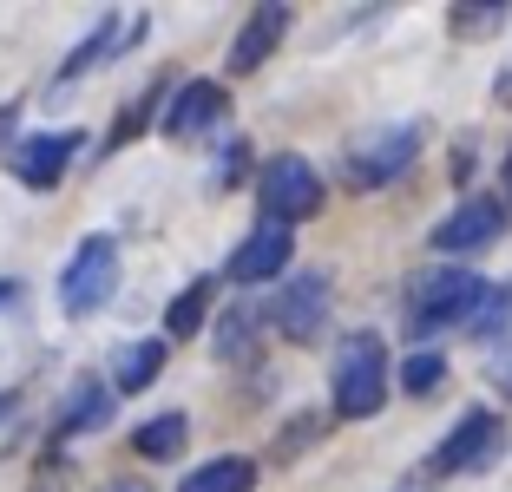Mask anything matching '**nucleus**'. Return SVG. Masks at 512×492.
I'll use <instances>...</instances> for the list:
<instances>
[{
    "mask_svg": "<svg viewBox=\"0 0 512 492\" xmlns=\"http://www.w3.org/2000/svg\"><path fill=\"white\" fill-rule=\"evenodd\" d=\"M256 342H263V315H256V309H224V322H217V361L250 368Z\"/></svg>",
    "mask_w": 512,
    "mask_h": 492,
    "instance_id": "13",
    "label": "nucleus"
},
{
    "mask_svg": "<svg viewBox=\"0 0 512 492\" xmlns=\"http://www.w3.org/2000/svg\"><path fill=\"white\" fill-rule=\"evenodd\" d=\"M453 33H493L499 20H506V7H453Z\"/></svg>",
    "mask_w": 512,
    "mask_h": 492,
    "instance_id": "21",
    "label": "nucleus"
},
{
    "mask_svg": "<svg viewBox=\"0 0 512 492\" xmlns=\"http://www.w3.org/2000/svg\"><path fill=\"white\" fill-rule=\"evenodd\" d=\"M414 158H421V125H368V132L348 138L342 171H348L355 191H381V184H394Z\"/></svg>",
    "mask_w": 512,
    "mask_h": 492,
    "instance_id": "3",
    "label": "nucleus"
},
{
    "mask_svg": "<svg viewBox=\"0 0 512 492\" xmlns=\"http://www.w3.org/2000/svg\"><path fill=\"white\" fill-rule=\"evenodd\" d=\"M499 230H506V204H499V197H467L453 217L434 224V250L440 256H467V250L499 243Z\"/></svg>",
    "mask_w": 512,
    "mask_h": 492,
    "instance_id": "8",
    "label": "nucleus"
},
{
    "mask_svg": "<svg viewBox=\"0 0 512 492\" xmlns=\"http://www.w3.org/2000/svg\"><path fill=\"white\" fill-rule=\"evenodd\" d=\"M440 381H447V361H440V355H407V368H401L407 394H434Z\"/></svg>",
    "mask_w": 512,
    "mask_h": 492,
    "instance_id": "20",
    "label": "nucleus"
},
{
    "mask_svg": "<svg viewBox=\"0 0 512 492\" xmlns=\"http://www.w3.org/2000/svg\"><path fill=\"white\" fill-rule=\"evenodd\" d=\"M486 296H493V289H486L473 269H460V263H434V269H421V276L407 283V322L421 328V335H427V328L473 322Z\"/></svg>",
    "mask_w": 512,
    "mask_h": 492,
    "instance_id": "1",
    "label": "nucleus"
},
{
    "mask_svg": "<svg viewBox=\"0 0 512 492\" xmlns=\"http://www.w3.org/2000/svg\"><path fill=\"white\" fill-rule=\"evenodd\" d=\"M401 492H421V486H401Z\"/></svg>",
    "mask_w": 512,
    "mask_h": 492,
    "instance_id": "27",
    "label": "nucleus"
},
{
    "mask_svg": "<svg viewBox=\"0 0 512 492\" xmlns=\"http://www.w3.org/2000/svg\"><path fill=\"white\" fill-rule=\"evenodd\" d=\"M381 401H388V348H381V335L362 328L335 348V414L368 420L381 414Z\"/></svg>",
    "mask_w": 512,
    "mask_h": 492,
    "instance_id": "2",
    "label": "nucleus"
},
{
    "mask_svg": "<svg viewBox=\"0 0 512 492\" xmlns=\"http://www.w3.org/2000/svg\"><path fill=\"white\" fill-rule=\"evenodd\" d=\"M506 453V420L499 414H486V407H473L460 427L447 433L434 447V460H427V473L434 479H460V473H486V466Z\"/></svg>",
    "mask_w": 512,
    "mask_h": 492,
    "instance_id": "4",
    "label": "nucleus"
},
{
    "mask_svg": "<svg viewBox=\"0 0 512 492\" xmlns=\"http://www.w3.org/2000/svg\"><path fill=\"white\" fill-rule=\"evenodd\" d=\"M184 440H191V420L184 414H158V420H145V427L132 433V447L145 453V460H178Z\"/></svg>",
    "mask_w": 512,
    "mask_h": 492,
    "instance_id": "18",
    "label": "nucleus"
},
{
    "mask_svg": "<svg viewBox=\"0 0 512 492\" xmlns=\"http://www.w3.org/2000/svg\"><path fill=\"white\" fill-rule=\"evenodd\" d=\"M243 158H250V145H243V138H230V145H224V158H217V184H224V191L243 178Z\"/></svg>",
    "mask_w": 512,
    "mask_h": 492,
    "instance_id": "22",
    "label": "nucleus"
},
{
    "mask_svg": "<svg viewBox=\"0 0 512 492\" xmlns=\"http://www.w3.org/2000/svg\"><path fill=\"white\" fill-rule=\"evenodd\" d=\"M112 289H119V237H86L73 250V263L60 269V309L92 315Z\"/></svg>",
    "mask_w": 512,
    "mask_h": 492,
    "instance_id": "5",
    "label": "nucleus"
},
{
    "mask_svg": "<svg viewBox=\"0 0 512 492\" xmlns=\"http://www.w3.org/2000/svg\"><path fill=\"white\" fill-rule=\"evenodd\" d=\"M256 486V460H243V453H230V460H211L197 466L191 479H184L178 492H250Z\"/></svg>",
    "mask_w": 512,
    "mask_h": 492,
    "instance_id": "17",
    "label": "nucleus"
},
{
    "mask_svg": "<svg viewBox=\"0 0 512 492\" xmlns=\"http://www.w3.org/2000/svg\"><path fill=\"white\" fill-rule=\"evenodd\" d=\"M60 420H66L73 433L106 427V420H112V388H99V381H79V388H73V401L60 407Z\"/></svg>",
    "mask_w": 512,
    "mask_h": 492,
    "instance_id": "19",
    "label": "nucleus"
},
{
    "mask_svg": "<svg viewBox=\"0 0 512 492\" xmlns=\"http://www.w3.org/2000/svg\"><path fill=\"white\" fill-rule=\"evenodd\" d=\"M493 99H499V105H512V66H506V73H499V86H493Z\"/></svg>",
    "mask_w": 512,
    "mask_h": 492,
    "instance_id": "23",
    "label": "nucleus"
},
{
    "mask_svg": "<svg viewBox=\"0 0 512 492\" xmlns=\"http://www.w3.org/2000/svg\"><path fill=\"white\" fill-rule=\"evenodd\" d=\"M79 145H86L79 132H40V138H20V145L7 151V171H14L27 191H53V184L66 178V164L79 158Z\"/></svg>",
    "mask_w": 512,
    "mask_h": 492,
    "instance_id": "7",
    "label": "nucleus"
},
{
    "mask_svg": "<svg viewBox=\"0 0 512 492\" xmlns=\"http://www.w3.org/2000/svg\"><path fill=\"white\" fill-rule=\"evenodd\" d=\"M263 210H270V224H302V217H316L322 210L316 164L296 158V151H276V158L263 164Z\"/></svg>",
    "mask_w": 512,
    "mask_h": 492,
    "instance_id": "6",
    "label": "nucleus"
},
{
    "mask_svg": "<svg viewBox=\"0 0 512 492\" xmlns=\"http://www.w3.org/2000/svg\"><path fill=\"white\" fill-rule=\"evenodd\" d=\"M224 86L217 79H191V86H178L171 92V105H165V132L171 138H197L204 125H217L224 119Z\"/></svg>",
    "mask_w": 512,
    "mask_h": 492,
    "instance_id": "11",
    "label": "nucleus"
},
{
    "mask_svg": "<svg viewBox=\"0 0 512 492\" xmlns=\"http://www.w3.org/2000/svg\"><path fill=\"white\" fill-rule=\"evenodd\" d=\"M119 33H132V27H125L119 14H106V20H99V27H92L86 40L73 46V53H66V66H60V86H66V79H86L92 66H99V60L112 53V46H119Z\"/></svg>",
    "mask_w": 512,
    "mask_h": 492,
    "instance_id": "16",
    "label": "nucleus"
},
{
    "mask_svg": "<svg viewBox=\"0 0 512 492\" xmlns=\"http://www.w3.org/2000/svg\"><path fill=\"white\" fill-rule=\"evenodd\" d=\"M158 368H165V342H132V348H119V361H112V388L145 394L151 381H158Z\"/></svg>",
    "mask_w": 512,
    "mask_h": 492,
    "instance_id": "14",
    "label": "nucleus"
},
{
    "mask_svg": "<svg viewBox=\"0 0 512 492\" xmlns=\"http://www.w3.org/2000/svg\"><path fill=\"white\" fill-rule=\"evenodd\" d=\"M270 322L289 342H316L322 328H329V276H296V283H283Z\"/></svg>",
    "mask_w": 512,
    "mask_h": 492,
    "instance_id": "9",
    "label": "nucleus"
},
{
    "mask_svg": "<svg viewBox=\"0 0 512 492\" xmlns=\"http://www.w3.org/2000/svg\"><path fill=\"white\" fill-rule=\"evenodd\" d=\"M112 492H145V486H112Z\"/></svg>",
    "mask_w": 512,
    "mask_h": 492,
    "instance_id": "26",
    "label": "nucleus"
},
{
    "mask_svg": "<svg viewBox=\"0 0 512 492\" xmlns=\"http://www.w3.org/2000/svg\"><path fill=\"white\" fill-rule=\"evenodd\" d=\"M0 302H20V283H0Z\"/></svg>",
    "mask_w": 512,
    "mask_h": 492,
    "instance_id": "24",
    "label": "nucleus"
},
{
    "mask_svg": "<svg viewBox=\"0 0 512 492\" xmlns=\"http://www.w3.org/2000/svg\"><path fill=\"white\" fill-rule=\"evenodd\" d=\"M211 296H217L211 276H197V283H184L178 296H171V309H165L171 342H184V335H197V328H204V315H211Z\"/></svg>",
    "mask_w": 512,
    "mask_h": 492,
    "instance_id": "15",
    "label": "nucleus"
},
{
    "mask_svg": "<svg viewBox=\"0 0 512 492\" xmlns=\"http://www.w3.org/2000/svg\"><path fill=\"white\" fill-rule=\"evenodd\" d=\"M283 33H289V7H276V0H263L250 20H243V33H237V46H230V73H256V66L270 60L276 46H283Z\"/></svg>",
    "mask_w": 512,
    "mask_h": 492,
    "instance_id": "12",
    "label": "nucleus"
},
{
    "mask_svg": "<svg viewBox=\"0 0 512 492\" xmlns=\"http://www.w3.org/2000/svg\"><path fill=\"white\" fill-rule=\"evenodd\" d=\"M289 256H296V243H289V224H270V217H263V224H256L250 237L230 250L224 269L237 276V283H276Z\"/></svg>",
    "mask_w": 512,
    "mask_h": 492,
    "instance_id": "10",
    "label": "nucleus"
},
{
    "mask_svg": "<svg viewBox=\"0 0 512 492\" xmlns=\"http://www.w3.org/2000/svg\"><path fill=\"white\" fill-rule=\"evenodd\" d=\"M506 191H512V151H506Z\"/></svg>",
    "mask_w": 512,
    "mask_h": 492,
    "instance_id": "25",
    "label": "nucleus"
}]
</instances>
